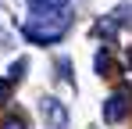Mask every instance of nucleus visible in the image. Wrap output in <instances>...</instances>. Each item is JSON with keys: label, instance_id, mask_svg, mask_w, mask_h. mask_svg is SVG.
<instances>
[{"label": "nucleus", "instance_id": "nucleus-1", "mask_svg": "<svg viewBox=\"0 0 132 129\" xmlns=\"http://www.w3.org/2000/svg\"><path fill=\"white\" fill-rule=\"evenodd\" d=\"M68 29H71L68 7H32V15L22 22V36L39 43V47H50V43L64 40Z\"/></svg>", "mask_w": 132, "mask_h": 129}, {"label": "nucleus", "instance_id": "nucleus-2", "mask_svg": "<svg viewBox=\"0 0 132 129\" xmlns=\"http://www.w3.org/2000/svg\"><path fill=\"white\" fill-rule=\"evenodd\" d=\"M129 115H132V90L121 86V90H114L107 101H104V122H121Z\"/></svg>", "mask_w": 132, "mask_h": 129}, {"label": "nucleus", "instance_id": "nucleus-3", "mask_svg": "<svg viewBox=\"0 0 132 129\" xmlns=\"http://www.w3.org/2000/svg\"><path fill=\"white\" fill-rule=\"evenodd\" d=\"M39 111H43L46 129H68V108L57 101V97H43L39 101Z\"/></svg>", "mask_w": 132, "mask_h": 129}, {"label": "nucleus", "instance_id": "nucleus-4", "mask_svg": "<svg viewBox=\"0 0 132 129\" xmlns=\"http://www.w3.org/2000/svg\"><path fill=\"white\" fill-rule=\"evenodd\" d=\"M0 129H29V122H25V115H7L0 122Z\"/></svg>", "mask_w": 132, "mask_h": 129}, {"label": "nucleus", "instance_id": "nucleus-5", "mask_svg": "<svg viewBox=\"0 0 132 129\" xmlns=\"http://www.w3.org/2000/svg\"><path fill=\"white\" fill-rule=\"evenodd\" d=\"M96 72H100V75H111V72H114V64H111L107 54H96Z\"/></svg>", "mask_w": 132, "mask_h": 129}, {"label": "nucleus", "instance_id": "nucleus-6", "mask_svg": "<svg viewBox=\"0 0 132 129\" xmlns=\"http://www.w3.org/2000/svg\"><path fill=\"white\" fill-rule=\"evenodd\" d=\"M29 7H64L68 0H25Z\"/></svg>", "mask_w": 132, "mask_h": 129}, {"label": "nucleus", "instance_id": "nucleus-7", "mask_svg": "<svg viewBox=\"0 0 132 129\" xmlns=\"http://www.w3.org/2000/svg\"><path fill=\"white\" fill-rule=\"evenodd\" d=\"M25 68H29V61H25V58L11 64V83H18V79H22V72H25Z\"/></svg>", "mask_w": 132, "mask_h": 129}, {"label": "nucleus", "instance_id": "nucleus-8", "mask_svg": "<svg viewBox=\"0 0 132 129\" xmlns=\"http://www.w3.org/2000/svg\"><path fill=\"white\" fill-rule=\"evenodd\" d=\"M11 101V79H0V104Z\"/></svg>", "mask_w": 132, "mask_h": 129}, {"label": "nucleus", "instance_id": "nucleus-9", "mask_svg": "<svg viewBox=\"0 0 132 129\" xmlns=\"http://www.w3.org/2000/svg\"><path fill=\"white\" fill-rule=\"evenodd\" d=\"M4 43H7V36H4V32H0V47H4Z\"/></svg>", "mask_w": 132, "mask_h": 129}]
</instances>
